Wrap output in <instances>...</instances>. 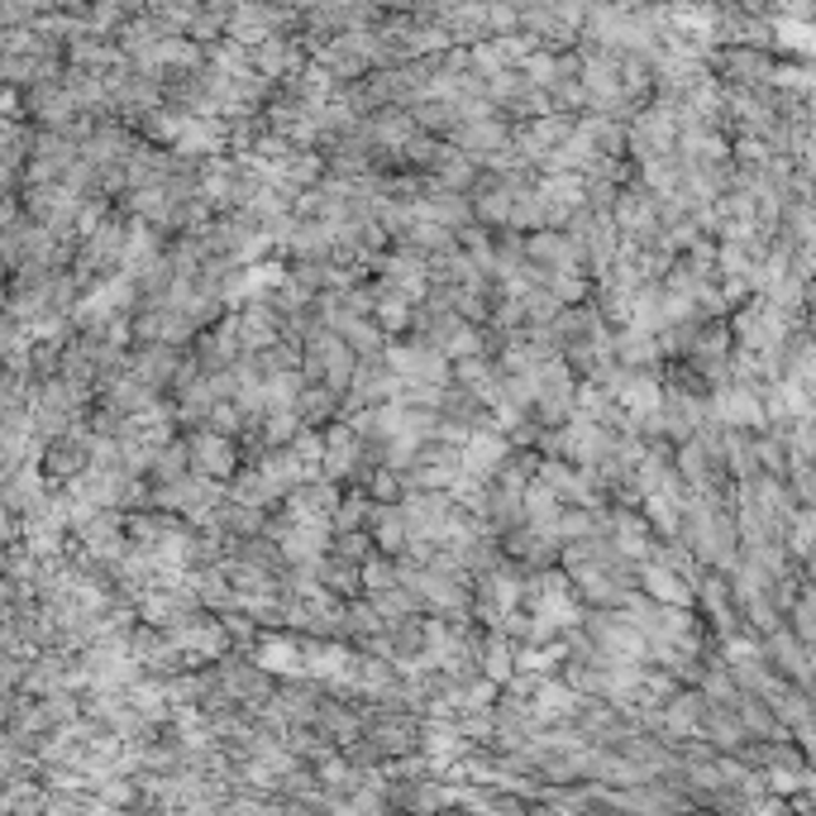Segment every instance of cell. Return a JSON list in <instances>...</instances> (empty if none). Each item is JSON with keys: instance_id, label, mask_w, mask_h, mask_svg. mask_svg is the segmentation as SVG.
I'll return each instance as SVG.
<instances>
[{"instance_id": "1", "label": "cell", "mask_w": 816, "mask_h": 816, "mask_svg": "<svg viewBox=\"0 0 816 816\" xmlns=\"http://www.w3.org/2000/svg\"><path fill=\"white\" fill-rule=\"evenodd\" d=\"M382 363L396 372V378L406 382H444L449 378V353L439 349V344H392V349H382Z\"/></svg>"}, {"instance_id": "2", "label": "cell", "mask_w": 816, "mask_h": 816, "mask_svg": "<svg viewBox=\"0 0 816 816\" xmlns=\"http://www.w3.org/2000/svg\"><path fill=\"white\" fill-rule=\"evenodd\" d=\"M186 454H192V472L215 482H229L239 472V449L229 435H215V429H200V435L186 439Z\"/></svg>"}, {"instance_id": "3", "label": "cell", "mask_w": 816, "mask_h": 816, "mask_svg": "<svg viewBox=\"0 0 816 816\" xmlns=\"http://www.w3.org/2000/svg\"><path fill=\"white\" fill-rule=\"evenodd\" d=\"M635 587H644V597L664 601V607H697V587L687 583L678 568L659 564V558H640V564H635Z\"/></svg>"}, {"instance_id": "4", "label": "cell", "mask_w": 816, "mask_h": 816, "mask_svg": "<svg viewBox=\"0 0 816 816\" xmlns=\"http://www.w3.org/2000/svg\"><path fill=\"white\" fill-rule=\"evenodd\" d=\"M363 472V435L353 425H329L325 429V454H320V478H358Z\"/></svg>"}, {"instance_id": "5", "label": "cell", "mask_w": 816, "mask_h": 816, "mask_svg": "<svg viewBox=\"0 0 816 816\" xmlns=\"http://www.w3.org/2000/svg\"><path fill=\"white\" fill-rule=\"evenodd\" d=\"M258 668L263 673H272V678H306V664H301V644H292V640H263L258 644Z\"/></svg>"}, {"instance_id": "6", "label": "cell", "mask_w": 816, "mask_h": 816, "mask_svg": "<svg viewBox=\"0 0 816 816\" xmlns=\"http://www.w3.org/2000/svg\"><path fill=\"white\" fill-rule=\"evenodd\" d=\"M335 396H339V392H329L325 382H301V392H296V401H292L296 421H301V425H320V421H329V415L339 411Z\"/></svg>"}, {"instance_id": "7", "label": "cell", "mask_w": 816, "mask_h": 816, "mask_svg": "<svg viewBox=\"0 0 816 816\" xmlns=\"http://www.w3.org/2000/svg\"><path fill=\"white\" fill-rule=\"evenodd\" d=\"M454 143H458L464 153L482 157V153H497L501 143H507V129H501V124H487V120H482V124H464V129L454 134Z\"/></svg>"}, {"instance_id": "8", "label": "cell", "mask_w": 816, "mask_h": 816, "mask_svg": "<svg viewBox=\"0 0 816 816\" xmlns=\"http://www.w3.org/2000/svg\"><path fill=\"white\" fill-rule=\"evenodd\" d=\"M368 607L378 611L382 625H387V621H401V616H411V611H415V597H411L401 583H392V587H378V592H368Z\"/></svg>"}, {"instance_id": "9", "label": "cell", "mask_w": 816, "mask_h": 816, "mask_svg": "<svg viewBox=\"0 0 816 816\" xmlns=\"http://www.w3.org/2000/svg\"><path fill=\"white\" fill-rule=\"evenodd\" d=\"M368 507H372V497L363 492V487H358V492H349V497H339L335 511H329V530H363Z\"/></svg>"}, {"instance_id": "10", "label": "cell", "mask_w": 816, "mask_h": 816, "mask_svg": "<svg viewBox=\"0 0 816 816\" xmlns=\"http://www.w3.org/2000/svg\"><path fill=\"white\" fill-rule=\"evenodd\" d=\"M186 464H192V454H186V444H172V449H163L153 458V468H157V478L172 482V478H182Z\"/></svg>"}]
</instances>
